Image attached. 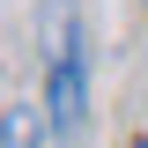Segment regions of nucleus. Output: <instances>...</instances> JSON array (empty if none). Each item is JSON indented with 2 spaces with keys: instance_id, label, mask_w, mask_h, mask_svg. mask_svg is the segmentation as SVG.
I'll return each instance as SVG.
<instances>
[{
  "instance_id": "f257e3e1",
  "label": "nucleus",
  "mask_w": 148,
  "mask_h": 148,
  "mask_svg": "<svg viewBox=\"0 0 148 148\" xmlns=\"http://www.w3.org/2000/svg\"><path fill=\"white\" fill-rule=\"evenodd\" d=\"M37 45H45V119L59 141H82L89 126V37L74 0H37Z\"/></svg>"
},
{
  "instance_id": "f03ea898",
  "label": "nucleus",
  "mask_w": 148,
  "mask_h": 148,
  "mask_svg": "<svg viewBox=\"0 0 148 148\" xmlns=\"http://www.w3.org/2000/svg\"><path fill=\"white\" fill-rule=\"evenodd\" d=\"M8 148H30V111H22V104L8 111Z\"/></svg>"
}]
</instances>
